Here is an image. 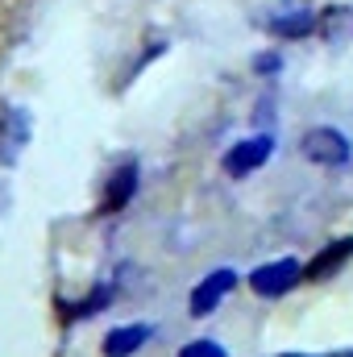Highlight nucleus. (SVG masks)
Segmentation results:
<instances>
[{"label": "nucleus", "mask_w": 353, "mask_h": 357, "mask_svg": "<svg viewBox=\"0 0 353 357\" xmlns=\"http://www.w3.org/2000/svg\"><path fill=\"white\" fill-rule=\"evenodd\" d=\"M303 158L308 162H316V167H345L353 158V146H350V137L345 133H337V129H308L303 133Z\"/></svg>", "instance_id": "f257e3e1"}, {"label": "nucleus", "mask_w": 353, "mask_h": 357, "mask_svg": "<svg viewBox=\"0 0 353 357\" xmlns=\"http://www.w3.org/2000/svg\"><path fill=\"white\" fill-rule=\"evenodd\" d=\"M299 278H303V266L295 258H278V262H266V266L254 270L250 274V287L258 295H266V299H274V295H287Z\"/></svg>", "instance_id": "f03ea898"}, {"label": "nucleus", "mask_w": 353, "mask_h": 357, "mask_svg": "<svg viewBox=\"0 0 353 357\" xmlns=\"http://www.w3.org/2000/svg\"><path fill=\"white\" fill-rule=\"evenodd\" d=\"M270 150H274V142L258 133V137H246V142H237L229 154H225V175L229 178H246L254 175L258 167H262L266 158H270Z\"/></svg>", "instance_id": "7ed1b4c3"}, {"label": "nucleus", "mask_w": 353, "mask_h": 357, "mask_svg": "<svg viewBox=\"0 0 353 357\" xmlns=\"http://www.w3.org/2000/svg\"><path fill=\"white\" fill-rule=\"evenodd\" d=\"M237 287V274L229 266H220V270H212L195 291H191V316H212L220 303H225V295Z\"/></svg>", "instance_id": "20e7f679"}, {"label": "nucleus", "mask_w": 353, "mask_h": 357, "mask_svg": "<svg viewBox=\"0 0 353 357\" xmlns=\"http://www.w3.org/2000/svg\"><path fill=\"white\" fill-rule=\"evenodd\" d=\"M262 25L274 38H308V33L320 25V17H316L312 8H278V13L262 17Z\"/></svg>", "instance_id": "39448f33"}, {"label": "nucleus", "mask_w": 353, "mask_h": 357, "mask_svg": "<svg viewBox=\"0 0 353 357\" xmlns=\"http://www.w3.org/2000/svg\"><path fill=\"white\" fill-rule=\"evenodd\" d=\"M25 142H29V116L21 108H4V116H0V162H17Z\"/></svg>", "instance_id": "423d86ee"}, {"label": "nucleus", "mask_w": 353, "mask_h": 357, "mask_svg": "<svg viewBox=\"0 0 353 357\" xmlns=\"http://www.w3.org/2000/svg\"><path fill=\"white\" fill-rule=\"evenodd\" d=\"M137 191V167L133 162H125L117 175L108 178V187H104V199H100V212L108 216V212H121L125 204H129V195Z\"/></svg>", "instance_id": "0eeeda50"}, {"label": "nucleus", "mask_w": 353, "mask_h": 357, "mask_svg": "<svg viewBox=\"0 0 353 357\" xmlns=\"http://www.w3.org/2000/svg\"><path fill=\"white\" fill-rule=\"evenodd\" d=\"M350 258H353V237H341V241H333L324 254H316V258H312V266L303 270V278H308V282H320V278L337 274Z\"/></svg>", "instance_id": "6e6552de"}, {"label": "nucleus", "mask_w": 353, "mask_h": 357, "mask_svg": "<svg viewBox=\"0 0 353 357\" xmlns=\"http://www.w3.org/2000/svg\"><path fill=\"white\" fill-rule=\"evenodd\" d=\"M150 341V328L146 324H125V328H112L104 337V357H133L142 345Z\"/></svg>", "instance_id": "1a4fd4ad"}, {"label": "nucleus", "mask_w": 353, "mask_h": 357, "mask_svg": "<svg viewBox=\"0 0 353 357\" xmlns=\"http://www.w3.org/2000/svg\"><path fill=\"white\" fill-rule=\"evenodd\" d=\"M179 357H229L216 341H191V345H183L179 349Z\"/></svg>", "instance_id": "9d476101"}, {"label": "nucleus", "mask_w": 353, "mask_h": 357, "mask_svg": "<svg viewBox=\"0 0 353 357\" xmlns=\"http://www.w3.org/2000/svg\"><path fill=\"white\" fill-rule=\"evenodd\" d=\"M258 71H278V59H258Z\"/></svg>", "instance_id": "9b49d317"}, {"label": "nucleus", "mask_w": 353, "mask_h": 357, "mask_svg": "<svg viewBox=\"0 0 353 357\" xmlns=\"http://www.w3.org/2000/svg\"><path fill=\"white\" fill-rule=\"evenodd\" d=\"M283 357H308V354H283ZM333 357H353V354H333Z\"/></svg>", "instance_id": "f8f14e48"}, {"label": "nucleus", "mask_w": 353, "mask_h": 357, "mask_svg": "<svg viewBox=\"0 0 353 357\" xmlns=\"http://www.w3.org/2000/svg\"><path fill=\"white\" fill-rule=\"evenodd\" d=\"M0 204H4V191H0Z\"/></svg>", "instance_id": "ddd939ff"}]
</instances>
